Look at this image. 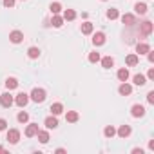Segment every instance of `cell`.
Returning <instances> with one entry per match:
<instances>
[{"label": "cell", "mask_w": 154, "mask_h": 154, "mask_svg": "<svg viewBox=\"0 0 154 154\" xmlns=\"http://www.w3.org/2000/svg\"><path fill=\"white\" fill-rule=\"evenodd\" d=\"M29 100H33V102H36V103H42L44 100H45V91L44 89H33L31 91V94H29Z\"/></svg>", "instance_id": "obj_1"}, {"label": "cell", "mask_w": 154, "mask_h": 154, "mask_svg": "<svg viewBox=\"0 0 154 154\" xmlns=\"http://www.w3.org/2000/svg\"><path fill=\"white\" fill-rule=\"evenodd\" d=\"M13 103H15V98H13L9 93H4V94H0V105H2L4 109H9Z\"/></svg>", "instance_id": "obj_2"}, {"label": "cell", "mask_w": 154, "mask_h": 154, "mask_svg": "<svg viewBox=\"0 0 154 154\" xmlns=\"http://www.w3.org/2000/svg\"><path fill=\"white\" fill-rule=\"evenodd\" d=\"M27 102H29V94H26V93L17 94V98H15V103H17L18 107H26V105H27Z\"/></svg>", "instance_id": "obj_3"}, {"label": "cell", "mask_w": 154, "mask_h": 154, "mask_svg": "<svg viewBox=\"0 0 154 154\" xmlns=\"http://www.w3.org/2000/svg\"><path fill=\"white\" fill-rule=\"evenodd\" d=\"M18 140H20V132L17 129H9L8 131V141L15 145V143H18Z\"/></svg>", "instance_id": "obj_4"}, {"label": "cell", "mask_w": 154, "mask_h": 154, "mask_svg": "<svg viewBox=\"0 0 154 154\" xmlns=\"http://www.w3.org/2000/svg\"><path fill=\"white\" fill-rule=\"evenodd\" d=\"M9 40H11L13 44H20V42L24 40V33H22V31H11V33H9Z\"/></svg>", "instance_id": "obj_5"}, {"label": "cell", "mask_w": 154, "mask_h": 154, "mask_svg": "<svg viewBox=\"0 0 154 154\" xmlns=\"http://www.w3.org/2000/svg\"><path fill=\"white\" fill-rule=\"evenodd\" d=\"M131 114H132L134 118H141V116L145 114V107H143V105H132Z\"/></svg>", "instance_id": "obj_6"}, {"label": "cell", "mask_w": 154, "mask_h": 154, "mask_svg": "<svg viewBox=\"0 0 154 154\" xmlns=\"http://www.w3.org/2000/svg\"><path fill=\"white\" fill-rule=\"evenodd\" d=\"M93 44H94V45H103V44H105V35H103L102 31L94 33V36H93Z\"/></svg>", "instance_id": "obj_7"}, {"label": "cell", "mask_w": 154, "mask_h": 154, "mask_svg": "<svg viewBox=\"0 0 154 154\" xmlns=\"http://www.w3.org/2000/svg\"><path fill=\"white\" fill-rule=\"evenodd\" d=\"M36 132H38V123H29L27 129H26V136L33 138V136H36Z\"/></svg>", "instance_id": "obj_8"}, {"label": "cell", "mask_w": 154, "mask_h": 154, "mask_svg": "<svg viewBox=\"0 0 154 154\" xmlns=\"http://www.w3.org/2000/svg\"><path fill=\"white\" fill-rule=\"evenodd\" d=\"M44 123H45V127H47V129H56V127H58V120H56V116H54V114H53V116H49V118H45V122H44Z\"/></svg>", "instance_id": "obj_9"}, {"label": "cell", "mask_w": 154, "mask_h": 154, "mask_svg": "<svg viewBox=\"0 0 154 154\" xmlns=\"http://www.w3.org/2000/svg\"><path fill=\"white\" fill-rule=\"evenodd\" d=\"M149 51H150V45L145 44V42H141V44L136 45V53H138V54H147Z\"/></svg>", "instance_id": "obj_10"}, {"label": "cell", "mask_w": 154, "mask_h": 154, "mask_svg": "<svg viewBox=\"0 0 154 154\" xmlns=\"http://www.w3.org/2000/svg\"><path fill=\"white\" fill-rule=\"evenodd\" d=\"M78 112H76V111H67V114H65V120L69 122V123H76V122H78Z\"/></svg>", "instance_id": "obj_11"}, {"label": "cell", "mask_w": 154, "mask_h": 154, "mask_svg": "<svg viewBox=\"0 0 154 154\" xmlns=\"http://www.w3.org/2000/svg\"><path fill=\"white\" fill-rule=\"evenodd\" d=\"M138 62H140L138 54H129V56L125 58V63H127L129 67H134V65H138Z\"/></svg>", "instance_id": "obj_12"}, {"label": "cell", "mask_w": 154, "mask_h": 154, "mask_svg": "<svg viewBox=\"0 0 154 154\" xmlns=\"http://www.w3.org/2000/svg\"><path fill=\"white\" fill-rule=\"evenodd\" d=\"M118 91H120V94H122V96H129V94L132 93V87H131L129 84H125V82H123V84L120 85V89H118Z\"/></svg>", "instance_id": "obj_13"}, {"label": "cell", "mask_w": 154, "mask_h": 154, "mask_svg": "<svg viewBox=\"0 0 154 154\" xmlns=\"http://www.w3.org/2000/svg\"><path fill=\"white\" fill-rule=\"evenodd\" d=\"M116 134H118L120 138H127V136L131 134V127H129V125H122V127L116 131Z\"/></svg>", "instance_id": "obj_14"}, {"label": "cell", "mask_w": 154, "mask_h": 154, "mask_svg": "<svg viewBox=\"0 0 154 154\" xmlns=\"http://www.w3.org/2000/svg\"><path fill=\"white\" fill-rule=\"evenodd\" d=\"M122 22H123L125 26H134V24H136V18H134V15H129V13H127V15L122 17Z\"/></svg>", "instance_id": "obj_15"}, {"label": "cell", "mask_w": 154, "mask_h": 154, "mask_svg": "<svg viewBox=\"0 0 154 154\" xmlns=\"http://www.w3.org/2000/svg\"><path fill=\"white\" fill-rule=\"evenodd\" d=\"M102 60V67L103 69H111V67H114V60L111 58V56H105V58H100Z\"/></svg>", "instance_id": "obj_16"}, {"label": "cell", "mask_w": 154, "mask_h": 154, "mask_svg": "<svg viewBox=\"0 0 154 154\" xmlns=\"http://www.w3.org/2000/svg\"><path fill=\"white\" fill-rule=\"evenodd\" d=\"M141 33H143L145 36H147V35H150V33H152V22H149V20H147V22H143V24H141Z\"/></svg>", "instance_id": "obj_17"}, {"label": "cell", "mask_w": 154, "mask_h": 154, "mask_svg": "<svg viewBox=\"0 0 154 154\" xmlns=\"http://www.w3.org/2000/svg\"><path fill=\"white\" fill-rule=\"evenodd\" d=\"M17 87H18V80H17V78H8V80H6V89H8V91L17 89Z\"/></svg>", "instance_id": "obj_18"}, {"label": "cell", "mask_w": 154, "mask_h": 154, "mask_svg": "<svg viewBox=\"0 0 154 154\" xmlns=\"http://www.w3.org/2000/svg\"><path fill=\"white\" fill-rule=\"evenodd\" d=\"M51 112H53L54 116L62 114V112H63V105H62V103H58V102H56V103H53V105H51Z\"/></svg>", "instance_id": "obj_19"}, {"label": "cell", "mask_w": 154, "mask_h": 154, "mask_svg": "<svg viewBox=\"0 0 154 154\" xmlns=\"http://www.w3.org/2000/svg\"><path fill=\"white\" fill-rule=\"evenodd\" d=\"M36 136H38V140H40V143H47V141H49V132H47V131H40V129H38Z\"/></svg>", "instance_id": "obj_20"}, {"label": "cell", "mask_w": 154, "mask_h": 154, "mask_svg": "<svg viewBox=\"0 0 154 154\" xmlns=\"http://www.w3.org/2000/svg\"><path fill=\"white\" fill-rule=\"evenodd\" d=\"M116 76H118L120 82H127V80H129V71H127V69H120Z\"/></svg>", "instance_id": "obj_21"}, {"label": "cell", "mask_w": 154, "mask_h": 154, "mask_svg": "<svg viewBox=\"0 0 154 154\" xmlns=\"http://www.w3.org/2000/svg\"><path fill=\"white\" fill-rule=\"evenodd\" d=\"M132 82H134L136 85H140V87H141V85H145V84H147V78H145L143 74H136L134 78H132Z\"/></svg>", "instance_id": "obj_22"}, {"label": "cell", "mask_w": 154, "mask_h": 154, "mask_svg": "<svg viewBox=\"0 0 154 154\" xmlns=\"http://www.w3.org/2000/svg\"><path fill=\"white\" fill-rule=\"evenodd\" d=\"M134 11H136L138 15H145V13H147V4H143V2H138V4L134 6Z\"/></svg>", "instance_id": "obj_23"}, {"label": "cell", "mask_w": 154, "mask_h": 154, "mask_svg": "<svg viewBox=\"0 0 154 154\" xmlns=\"http://www.w3.org/2000/svg\"><path fill=\"white\" fill-rule=\"evenodd\" d=\"M62 18H63V20H69V22H71V20H74V18H76V13H74L72 9H65V11H63V17H62Z\"/></svg>", "instance_id": "obj_24"}, {"label": "cell", "mask_w": 154, "mask_h": 154, "mask_svg": "<svg viewBox=\"0 0 154 154\" xmlns=\"http://www.w3.org/2000/svg\"><path fill=\"white\" fill-rule=\"evenodd\" d=\"M51 26H53V27H62V26H63V18L58 17V15H54L53 20H51Z\"/></svg>", "instance_id": "obj_25"}, {"label": "cell", "mask_w": 154, "mask_h": 154, "mask_svg": "<svg viewBox=\"0 0 154 154\" xmlns=\"http://www.w3.org/2000/svg\"><path fill=\"white\" fill-rule=\"evenodd\" d=\"M93 29H94V27H93L91 22H84V24H82V33H84V35H91Z\"/></svg>", "instance_id": "obj_26"}, {"label": "cell", "mask_w": 154, "mask_h": 154, "mask_svg": "<svg viewBox=\"0 0 154 154\" xmlns=\"http://www.w3.org/2000/svg\"><path fill=\"white\" fill-rule=\"evenodd\" d=\"M27 56L33 58V60L38 58V56H40V49H38V47H29V49H27Z\"/></svg>", "instance_id": "obj_27"}, {"label": "cell", "mask_w": 154, "mask_h": 154, "mask_svg": "<svg viewBox=\"0 0 154 154\" xmlns=\"http://www.w3.org/2000/svg\"><path fill=\"white\" fill-rule=\"evenodd\" d=\"M49 9H51V13H53V15H58V13L62 11V4H60V2H53Z\"/></svg>", "instance_id": "obj_28"}, {"label": "cell", "mask_w": 154, "mask_h": 154, "mask_svg": "<svg viewBox=\"0 0 154 154\" xmlns=\"http://www.w3.org/2000/svg\"><path fill=\"white\" fill-rule=\"evenodd\" d=\"M120 17V13H118V9H114V8H111L109 11H107V18L109 20H116Z\"/></svg>", "instance_id": "obj_29"}, {"label": "cell", "mask_w": 154, "mask_h": 154, "mask_svg": "<svg viewBox=\"0 0 154 154\" xmlns=\"http://www.w3.org/2000/svg\"><path fill=\"white\" fill-rule=\"evenodd\" d=\"M103 134H105L107 138H112V136L116 134V129H114L112 125H109V127H105V131H103Z\"/></svg>", "instance_id": "obj_30"}, {"label": "cell", "mask_w": 154, "mask_h": 154, "mask_svg": "<svg viewBox=\"0 0 154 154\" xmlns=\"http://www.w3.org/2000/svg\"><path fill=\"white\" fill-rule=\"evenodd\" d=\"M17 120H18V122H20V123H26V122H27V120H29V114H27V112H24V111H22V112H18V116H17Z\"/></svg>", "instance_id": "obj_31"}, {"label": "cell", "mask_w": 154, "mask_h": 154, "mask_svg": "<svg viewBox=\"0 0 154 154\" xmlns=\"http://www.w3.org/2000/svg\"><path fill=\"white\" fill-rule=\"evenodd\" d=\"M89 62H91V63L100 62V53H96V51H94V53H91V54H89Z\"/></svg>", "instance_id": "obj_32"}, {"label": "cell", "mask_w": 154, "mask_h": 154, "mask_svg": "<svg viewBox=\"0 0 154 154\" xmlns=\"http://www.w3.org/2000/svg\"><path fill=\"white\" fill-rule=\"evenodd\" d=\"M6 127H8V122L4 118H0V131H6Z\"/></svg>", "instance_id": "obj_33"}, {"label": "cell", "mask_w": 154, "mask_h": 154, "mask_svg": "<svg viewBox=\"0 0 154 154\" xmlns=\"http://www.w3.org/2000/svg\"><path fill=\"white\" fill-rule=\"evenodd\" d=\"M147 102H149V103H154V91H150V93L147 94Z\"/></svg>", "instance_id": "obj_34"}, {"label": "cell", "mask_w": 154, "mask_h": 154, "mask_svg": "<svg viewBox=\"0 0 154 154\" xmlns=\"http://www.w3.org/2000/svg\"><path fill=\"white\" fill-rule=\"evenodd\" d=\"M4 6H6V8H9V9H11V8H13V6H15V0H4Z\"/></svg>", "instance_id": "obj_35"}, {"label": "cell", "mask_w": 154, "mask_h": 154, "mask_svg": "<svg viewBox=\"0 0 154 154\" xmlns=\"http://www.w3.org/2000/svg\"><path fill=\"white\" fill-rule=\"evenodd\" d=\"M147 78H149V80H154V69H149V72H147Z\"/></svg>", "instance_id": "obj_36"}, {"label": "cell", "mask_w": 154, "mask_h": 154, "mask_svg": "<svg viewBox=\"0 0 154 154\" xmlns=\"http://www.w3.org/2000/svg\"><path fill=\"white\" fill-rule=\"evenodd\" d=\"M147 54H149V62H154V53H152V51H149Z\"/></svg>", "instance_id": "obj_37"}, {"label": "cell", "mask_w": 154, "mask_h": 154, "mask_svg": "<svg viewBox=\"0 0 154 154\" xmlns=\"http://www.w3.org/2000/svg\"><path fill=\"white\" fill-rule=\"evenodd\" d=\"M132 152H134V154H143V150H141V149H132Z\"/></svg>", "instance_id": "obj_38"}, {"label": "cell", "mask_w": 154, "mask_h": 154, "mask_svg": "<svg viewBox=\"0 0 154 154\" xmlns=\"http://www.w3.org/2000/svg\"><path fill=\"white\" fill-rule=\"evenodd\" d=\"M0 152H4V147H0Z\"/></svg>", "instance_id": "obj_39"}, {"label": "cell", "mask_w": 154, "mask_h": 154, "mask_svg": "<svg viewBox=\"0 0 154 154\" xmlns=\"http://www.w3.org/2000/svg\"><path fill=\"white\" fill-rule=\"evenodd\" d=\"M103 2H105V0H103Z\"/></svg>", "instance_id": "obj_40"}]
</instances>
